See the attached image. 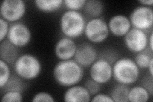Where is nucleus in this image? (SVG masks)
Here are the masks:
<instances>
[{
  "label": "nucleus",
  "mask_w": 153,
  "mask_h": 102,
  "mask_svg": "<svg viewBox=\"0 0 153 102\" xmlns=\"http://www.w3.org/2000/svg\"><path fill=\"white\" fill-rule=\"evenodd\" d=\"M84 75V68L74 60L60 61L53 70V77L56 83L63 87L78 84L83 79Z\"/></svg>",
  "instance_id": "f257e3e1"
},
{
  "label": "nucleus",
  "mask_w": 153,
  "mask_h": 102,
  "mask_svg": "<svg viewBox=\"0 0 153 102\" xmlns=\"http://www.w3.org/2000/svg\"><path fill=\"white\" fill-rule=\"evenodd\" d=\"M112 74L113 78L117 83L130 86L139 79L140 71L134 60L123 57L117 59L113 63Z\"/></svg>",
  "instance_id": "f03ea898"
},
{
  "label": "nucleus",
  "mask_w": 153,
  "mask_h": 102,
  "mask_svg": "<svg viewBox=\"0 0 153 102\" xmlns=\"http://www.w3.org/2000/svg\"><path fill=\"white\" fill-rule=\"evenodd\" d=\"M86 22L82 13L68 10L64 12L60 17V30L65 36L75 39L84 34Z\"/></svg>",
  "instance_id": "7ed1b4c3"
},
{
  "label": "nucleus",
  "mask_w": 153,
  "mask_h": 102,
  "mask_svg": "<svg viewBox=\"0 0 153 102\" xmlns=\"http://www.w3.org/2000/svg\"><path fill=\"white\" fill-rule=\"evenodd\" d=\"M13 68L16 74L24 80H31L36 79L42 71L40 61L35 55L23 54L19 56L14 63Z\"/></svg>",
  "instance_id": "20e7f679"
},
{
  "label": "nucleus",
  "mask_w": 153,
  "mask_h": 102,
  "mask_svg": "<svg viewBox=\"0 0 153 102\" xmlns=\"http://www.w3.org/2000/svg\"><path fill=\"white\" fill-rule=\"evenodd\" d=\"M109 33L108 23L101 17L89 19L86 22L84 33L86 38L95 44L105 42L108 38Z\"/></svg>",
  "instance_id": "39448f33"
},
{
  "label": "nucleus",
  "mask_w": 153,
  "mask_h": 102,
  "mask_svg": "<svg viewBox=\"0 0 153 102\" xmlns=\"http://www.w3.org/2000/svg\"><path fill=\"white\" fill-rule=\"evenodd\" d=\"M129 19L133 28L146 32L151 31L153 25V9L143 5L137 7L132 10Z\"/></svg>",
  "instance_id": "423d86ee"
},
{
  "label": "nucleus",
  "mask_w": 153,
  "mask_h": 102,
  "mask_svg": "<svg viewBox=\"0 0 153 102\" xmlns=\"http://www.w3.org/2000/svg\"><path fill=\"white\" fill-rule=\"evenodd\" d=\"M89 75L100 84H107L113 77L112 62L103 57L98 58L90 66Z\"/></svg>",
  "instance_id": "0eeeda50"
},
{
  "label": "nucleus",
  "mask_w": 153,
  "mask_h": 102,
  "mask_svg": "<svg viewBox=\"0 0 153 102\" xmlns=\"http://www.w3.org/2000/svg\"><path fill=\"white\" fill-rule=\"evenodd\" d=\"M26 12V5L23 0H4L0 8L1 17L12 23L19 22Z\"/></svg>",
  "instance_id": "6e6552de"
},
{
  "label": "nucleus",
  "mask_w": 153,
  "mask_h": 102,
  "mask_svg": "<svg viewBox=\"0 0 153 102\" xmlns=\"http://www.w3.org/2000/svg\"><path fill=\"white\" fill-rule=\"evenodd\" d=\"M32 33L29 27L22 22L10 24L7 40L17 48H22L30 43Z\"/></svg>",
  "instance_id": "1a4fd4ad"
},
{
  "label": "nucleus",
  "mask_w": 153,
  "mask_h": 102,
  "mask_svg": "<svg viewBox=\"0 0 153 102\" xmlns=\"http://www.w3.org/2000/svg\"><path fill=\"white\" fill-rule=\"evenodd\" d=\"M148 37L147 32L131 28L124 36V43L128 50L137 54L148 47Z\"/></svg>",
  "instance_id": "9d476101"
},
{
  "label": "nucleus",
  "mask_w": 153,
  "mask_h": 102,
  "mask_svg": "<svg viewBox=\"0 0 153 102\" xmlns=\"http://www.w3.org/2000/svg\"><path fill=\"white\" fill-rule=\"evenodd\" d=\"M74 58L82 67H90L98 59V51L91 43L84 42L77 45Z\"/></svg>",
  "instance_id": "9b49d317"
},
{
  "label": "nucleus",
  "mask_w": 153,
  "mask_h": 102,
  "mask_svg": "<svg viewBox=\"0 0 153 102\" xmlns=\"http://www.w3.org/2000/svg\"><path fill=\"white\" fill-rule=\"evenodd\" d=\"M77 45L74 39L63 36L57 41L54 46V54L60 61L72 60Z\"/></svg>",
  "instance_id": "f8f14e48"
},
{
  "label": "nucleus",
  "mask_w": 153,
  "mask_h": 102,
  "mask_svg": "<svg viewBox=\"0 0 153 102\" xmlns=\"http://www.w3.org/2000/svg\"><path fill=\"white\" fill-rule=\"evenodd\" d=\"M108 26L110 33L117 37H124L131 28L130 19L123 14H116L109 19Z\"/></svg>",
  "instance_id": "ddd939ff"
},
{
  "label": "nucleus",
  "mask_w": 153,
  "mask_h": 102,
  "mask_svg": "<svg viewBox=\"0 0 153 102\" xmlns=\"http://www.w3.org/2000/svg\"><path fill=\"white\" fill-rule=\"evenodd\" d=\"M63 100L66 102H88L91 100V95L84 86L76 84L66 90Z\"/></svg>",
  "instance_id": "4468645a"
},
{
  "label": "nucleus",
  "mask_w": 153,
  "mask_h": 102,
  "mask_svg": "<svg viewBox=\"0 0 153 102\" xmlns=\"http://www.w3.org/2000/svg\"><path fill=\"white\" fill-rule=\"evenodd\" d=\"M18 48L8 40H3L0 45V60L5 61L8 64H14L20 56L19 54Z\"/></svg>",
  "instance_id": "2eb2a0df"
},
{
  "label": "nucleus",
  "mask_w": 153,
  "mask_h": 102,
  "mask_svg": "<svg viewBox=\"0 0 153 102\" xmlns=\"http://www.w3.org/2000/svg\"><path fill=\"white\" fill-rule=\"evenodd\" d=\"M84 13L91 19L100 17L104 12L103 3L99 0H88L83 7Z\"/></svg>",
  "instance_id": "dca6fc26"
},
{
  "label": "nucleus",
  "mask_w": 153,
  "mask_h": 102,
  "mask_svg": "<svg viewBox=\"0 0 153 102\" xmlns=\"http://www.w3.org/2000/svg\"><path fill=\"white\" fill-rule=\"evenodd\" d=\"M35 7L40 11L44 13H53L62 7L63 0H35Z\"/></svg>",
  "instance_id": "f3484780"
},
{
  "label": "nucleus",
  "mask_w": 153,
  "mask_h": 102,
  "mask_svg": "<svg viewBox=\"0 0 153 102\" xmlns=\"http://www.w3.org/2000/svg\"><path fill=\"white\" fill-rule=\"evenodd\" d=\"M130 87L128 85L117 83L111 90L110 96L114 102H127L128 100V94Z\"/></svg>",
  "instance_id": "a211bd4d"
},
{
  "label": "nucleus",
  "mask_w": 153,
  "mask_h": 102,
  "mask_svg": "<svg viewBox=\"0 0 153 102\" xmlns=\"http://www.w3.org/2000/svg\"><path fill=\"white\" fill-rule=\"evenodd\" d=\"M151 95L142 86H136L130 89L128 100L131 102H146Z\"/></svg>",
  "instance_id": "6ab92c4d"
},
{
  "label": "nucleus",
  "mask_w": 153,
  "mask_h": 102,
  "mask_svg": "<svg viewBox=\"0 0 153 102\" xmlns=\"http://www.w3.org/2000/svg\"><path fill=\"white\" fill-rule=\"evenodd\" d=\"M152 52L147 47L144 51L137 53L134 61L140 69H147L151 61L153 60Z\"/></svg>",
  "instance_id": "aec40b11"
},
{
  "label": "nucleus",
  "mask_w": 153,
  "mask_h": 102,
  "mask_svg": "<svg viewBox=\"0 0 153 102\" xmlns=\"http://www.w3.org/2000/svg\"><path fill=\"white\" fill-rule=\"evenodd\" d=\"M24 79L21 78L17 74L11 75L10 78L4 86V87L1 89H4V91H19L22 93L23 90L25 88V84L23 81Z\"/></svg>",
  "instance_id": "412c9836"
},
{
  "label": "nucleus",
  "mask_w": 153,
  "mask_h": 102,
  "mask_svg": "<svg viewBox=\"0 0 153 102\" xmlns=\"http://www.w3.org/2000/svg\"><path fill=\"white\" fill-rule=\"evenodd\" d=\"M11 77V71L9 64L0 60V88L2 89L7 84Z\"/></svg>",
  "instance_id": "4be33fe9"
},
{
  "label": "nucleus",
  "mask_w": 153,
  "mask_h": 102,
  "mask_svg": "<svg viewBox=\"0 0 153 102\" xmlns=\"http://www.w3.org/2000/svg\"><path fill=\"white\" fill-rule=\"evenodd\" d=\"M22 100V93L19 91H6L1 97V101L3 102H21Z\"/></svg>",
  "instance_id": "5701e85b"
},
{
  "label": "nucleus",
  "mask_w": 153,
  "mask_h": 102,
  "mask_svg": "<svg viewBox=\"0 0 153 102\" xmlns=\"http://www.w3.org/2000/svg\"><path fill=\"white\" fill-rule=\"evenodd\" d=\"M85 0H64L63 4L69 10L79 11L83 8Z\"/></svg>",
  "instance_id": "b1692460"
},
{
  "label": "nucleus",
  "mask_w": 153,
  "mask_h": 102,
  "mask_svg": "<svg viewBox=\"0 0 153 102\" xmlns=\"http://www.w3.org/2000/svg\"><path fill=\"white\" fill-rule=\"evenodd\" d=\"M84 86L88 89L91 96H94L100 93L101 90V84L94 81L91 78H88L85 81Z\"/></svg>",
  "instance_id": "393cba45"
},
{
  "label": "nucleus",
  "mask_w": 153,
  "mask_h": 102,
  "mask_svg": "<svg viewBox=\"0 0 153 102\" xmlns=\"http://www.w3.org/2000/svg\"><path fill=\"white\" fill-rule=\"evenodd\" d=\"M33 102H54L55 99L47 92H40L33 96L32 98Z\"/></svg>",
  "instance_id": "a878e982"
},
{
  "label": "nucleus",
  "mask_w": 153,
  "mask_h": 102,
  "mask_svg": "<svg viewBox=\"0 0 153 102\" xmlns=\"http://www.w3.org/2000/svg\"><path fill=\"white\" fill-rule=\"evenodd\" d=\"M10 29L8 22L2 17L0 18V42H3L7 37Z\"/></svg>",
  "instance_id": "bb28decb"
},
{
  "label": "nucleus",
  "mask_w": 153,
  "mask_h": 102,
  "mask_svg": "<svg viewBox=\"0 0 153 102\" xmlns=\"http://www.w3.org/2000/svg\"><path fill=\"white\" fill-rule=\"evenodd\" d=\"M141 86H142L143 87L149 91L150 95L152 96L153 93V80L152 77H151L150 75H148L147 77H146L145 78H143L142 80Z\"/></svg>",
  "instance_id": "cd10ccee"
},
{
  "label": "nucleus",
  "mask_w": 153,
  "mask_h": 102,
  "mask_svg": "<svg viewBox=\"0 0 153 102\" xmlns=\"http://www.w3.org/2000/svg\"><path fill=\"white\" fill-rule=\"evenodd\" d=\"M91 101L93 102H98V101H107V102H114L111 96L110 95H107L105 93H97L93 96V98Z\"/></svg>",
  "instance_id": "c85d7f7f"
},
{
  "label": "nucleus",
  "mask_w": 153,
  "mask_h": 102,
  "mask_svg": "<svg viewBox=\"0 0 153 102\" xmlns=\"http://www.w3.org/2000/svg\"><path fill=\"white\" fill-rule=\"evenodd\" d=\"M138 3H140L142 5L146 7H151L153 4L152 0H140L138 1Z\"/></svg>",
  "instance_id": "c756f323"
},
{
  "label": "nucleus",
  "mask_w": 153,
  "mask_h": 102,
  "mask_svg": "<svg viewBox=\"0 0 153 102\" xmlns=\"http://www.w3.org/2000/svg\"><path fill=\"white\" fill-rule=\"evenodd\" d=\"M152 38H153V33L151 31L150 35L148 37V48H149V49L152 51H153V44H152Z\"/></svg>",
  "instance_id": "7c9ffc66"
},
{
  "label": "nucleus",
  "mask_w": 153,
  "mask_h": 102,
  "mask_svg": "<svg viewBox=\"0 0 153 102\" xmlns=\"http://www.w3.org/2000/svg\"><path fill=\"white\" fill-rule=\"evenodd\" d=\"M147 70H148V71H149V75L151 77H152L153 76V60L151 61L149 66H148Z\"/></svg>",
  "instance_id": "2f4dec72"
}]
</instances>
